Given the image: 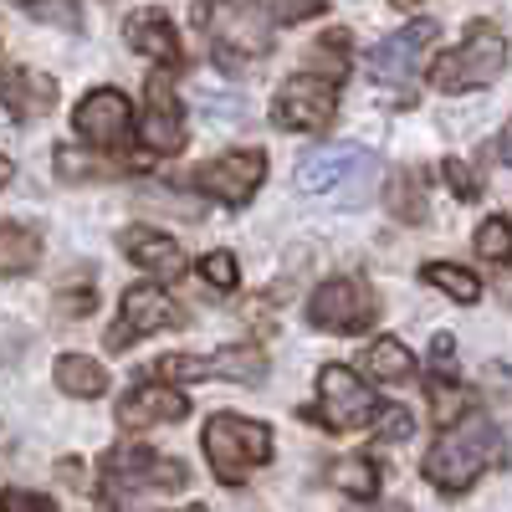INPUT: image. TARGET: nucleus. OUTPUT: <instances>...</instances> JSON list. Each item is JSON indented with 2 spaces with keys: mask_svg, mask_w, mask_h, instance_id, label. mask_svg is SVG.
Here are the masks:
<instances>
[{
  "mask_svg": "<svg viewBox=\"0 0 512 512\" xmlns=\"http://www.w3.org/2000/svg\"><path fill=\"white\" fill-rule=\"evenodd\" d=\"M384 175V164L364 144H318L297 164V190L328 205H364Z\"/></svg>",
  "mask_w": 512,
  "mask_h": 512,
  "instance_id": "nucleus-1",
  "label": "nucleus"
},
{
  "mask_svg": "<svg viewBox=\"0 0 512 512\" xmlns=\"http://www.w3.org/2000/svg\"><path fill=\"white\" fill-rule=\"evenodd\" d=\"M497 451H502L497 425L487 415H461L446 425L441 441L431 446V456H425V477L441 492H466L497 461Z\"/></svg>",
  "mask_w": 512,
  "mask_h": 512,
  "instance_id": "nucleus-2",
  "label": "nucleus"
},
{
  "mask_svg": "<svg viewBox=\"0 0 512 512\" xmlns=\"http://www.w3.org/2000/svg\"><path fill=\"white\" fill-rule=\"evenodd\" d=\"M200 441L210 456V472L226 487H241L256 466L272 461V431L262 420H246V415H210Z\"/></svg>",
  "mask_w": 512,
  "mask_h": 512,
  "instance_id": "nucleus-3",
  "label": "nucleus"
},
{
  "mask_svg": "<svg viewBox=\"0 0 512 512\" xmlns=\"http://www.w3.org/2000/svg\"><path fill=\"white\" fill-rule=\"evenodd\" d=\"M507 67V41L497 26H472L466 31V41L456 52H446L436 67H431V82L441 93H466V88H487V82H497Z\"/></svg>",
  "mask_w": 512,
  "mask_h": 512,
  "instance_id": "nucleus-4",
  "label": "nucleus"
},
{
  "mask_svg": "<svg viewBox=\"0 0 512 512\" xmlns=\"http://www.w3.org/2000/svg\"><path fill=\"white\" fill-rule=\"evenodd\" d=\"M154 379L159 384H180V379H236V384H262L267 379V354L256 344H231L210 359H195V354H164L154 364Z\"/></svg>",
  "mask_w": 512,
  "mask_h": 512,
  "instance_id": "nucleus-5",
  "label": "nucleus"
},
{
  "mask_svg": "<svg viewBox=\"0 0 512 512\" xmlns=\"http://www.w3.org/2000/svg\"><path fill=\"white\" fill-rule=\"evenodd\" d=\"M374 410H379L374 390L349 364H328L318 374V405H313V415L328 425V431H364V425L374 420Z\"/></svg>",
  "mask_w": 512,
  "mask_h": 512,
  "instance_id": "nucleus-6",
  "label": "nucleus"
},
{
  "mask_svg": "<svg viewBox=\"0 0 512 512\" xmlns=\"http://www.w3.org/2000/svg\"><path fill=\"white\" fill-rule=\"evenodd\" d=\"M374 313H379V303L364 277H328L308 297V323L323 333H359L374 323Z\"/></svg>",
  "mask_w": 512,
  "mask_h": 512,
  "instance_id": "nucleus-7",
  "label": "nucleus"
},
{
  "mask_svg": "<svg viewBox=\"0 0 512 512\" xmlns=\"http://www.w3.org/2000/svg\"><path fill=\"white\" fill-rule=\"evenodd\" d=\"M262 175H267V154L241 149V154H226V159H210V164L190 169L185 185H190V190H205L210 200L246 205V200L256 195V185H262Z\"/></svg>",
  "mask_w": 512,
  "mask_h": 512,
  "instance_id": "nucleus-8",
  "label": "nucleus"
},
{
  "mask_svg": "<svg viewBox=\"0 0 512 512\" xmlns=\"http://www.w3.org/2000/svg\"><path fill=\"white\" fill-rule=\"evenodd\" d=\"M431 47H436V21H410L369 52V77L384 82V88H400V82H410L420 72V62L431 57Z\"/></svg>",
  "mask_w": 512,
  "mask_h": 512,
  "instance_id": "nucleus-9",
  "label": "nucleus"
},
{
  "mask_svg": "<svg viewBox=\"0 0 512 512\" xmlns=\"http://www.w3.org/2000/svg\"><path fill=\"white\" fill-rule=\"evenodd\" d=\"M72 128L82 134V144H98V149H123L134 139V108L118 88H98L77 103L72 113Z\"/></svg>",
  "mask_w": 512,
  "mask_h": 512,
  "instance_id": "nucleus-10",
  "label": "nucleus"
},
{
  "mask_svg": "<svg viewBox=\"0 0 512 512\" xmlns=\"http://www.w3.org/2000/svg\"><path fill=\"white\" fill-rule=\"evenodd\" d=\"M333 108H338V88H333V82L313 77V72H297V77L282 82V93L272 103V118L282 128H328Z\"/></svg>",
  "mask_w": 512,
  "mask_h": 512,
  "instance_id": "nucleus-11",
  "label": "nucleus"
},
{
  "mask_svg": "<svg viewBox=\"0 0 512 512\" xmlns=\"http://www.w3.org/2000/svg\"><path fill=\"white\" fill-rule=\"evenodd\" d=\"M175 323H180V308L169 303V292H159V287H128L123 308H118V323L108 333V349H128L134 338L159 333V328H175Z\"/></svg>",
  "mask_w": 512,
  "mask_h": 512,
  "instance_id": "nucleus-12",
  "label": "nucleus"
},
{
  "mask_svg": "<svg viewBox=\"0 0 512 512\" xmlns=\"http://www.w3.org/2000/svg\"><path fill=\"white\" fill-rule=\"evenodd\" d=\"M139 134H144V149L154 154H180L185 149V108L175 98V88H169L164 77L149 82V98H144V123H139Z\"/></svg>",
  "mask_w": 512,
  "mask_h": 512,
  "instance_id": "nucleus-13",
  "label": "nucleus"
},
{
  "mask_svg": "<svg viewBox=\"0 0 512 512\" xmlns=\"http://www.w3.org/2000/svg\"><path fill=\"white\" fill-rule=\"evenodd\" d=\"M108 477L123 482V487H185L190 482V466L169 461L149 446H118L108 456Z\"/></svg>",
  "mask_w": 512,
  "mask_h": 512,
  "instance_id": "nucleus-14",
  "label": "nucleus"
},
{
  "mask_svg": "<svg viewBox=\"0 0 512 512\" xmlns=\"http://www.w3.org/2000/svg\"><path fill=\"white\" fill-rule=\"evenodd\" d=\"M190 400L169 384H139L118 400V425L123 431H149V425H169V420H185Z\"/></svg>",
  "mask_w": 512,
  "mask_h": 512,
  "instance_id": "nucleus-15",
  "label": "nucleus"
},
{
  "mask_svg": "<svg viewBox=\"0 0 512 512\" xmlns=\"http://www.w3.org/2000/svg\"><path fill=\"white\" fill-rule=\"evenodd\" d=\"M123 256H128L134 267H144L149 277H159V282H180V277H185V251L169 241L164 231L128 226V231H123Z\"/></svg>",
  "mask_w": 512,
  "mask_h": 512,
  "instance_id": "nucleus-16",
  "label": "nucleus"
},
{
  "mask_svg": "<svg viewBox=\"0 0 512 512\" xmlns=\"http://www.w3.org/2000/svg\"><path fill=\"white\" fill-rule=\"evenodd\" d=\"M0 103H6L11 113H21V118H36V113H47L57 103V88L41 72L11 67V72H0Z\"/></svg>",
  "mask_w": 512,
  "mask_h": 512,
  "instance_id": "nucleus-17",
  "label": "nucleus"
},
{
  "mask_svg": "<svg viewBox=\"0 0 512 512\" xmlns=\"http://www.w3.org/2000/svg\"><path fill=\"white\" fill-rule=\"evenodd\" d=\"M52 374H57V390L72 395V400H98L108 390V369L88 354H62Z\"/></svg>",
  "mask_w": 512,
  "mask_h": 512,
  "instance_id": "nucleus-18",
  "label": "nucleus"
},
{
  "mask_svg": "<svg viewBox=\"0 0 512 512\" xmlns=\"http://www.w3.org/2000/svg\"><path fill=\"white\" fill-rule=\"evenodd\" d=\"M128 41H134V52L164 62V67H180V36L169 31L164 16H139V21H128Z\"/></svg>",
  "mask_w": 512,
  "mask_h": 512,
  "instance_id": "nucleus-19",
  "label": "nucleus"
},
{
  "mask_svg": "<svg viewBox=\"0 0 512 512\" xmlns=\"http://www.w3.org/2000/svg\"><path fill=\"white\" fill-rule=\"evenodd\" d=\"M36 262H41L36 231H26V226H0V277L36 272Z\"/></svg>",
  "mask_w": 512,
  "mask_h": 512,
  "instance_id": "nucleus-20",
  "label": "nucleus"
},
{
  "mask_svg": "<svg viewBox=\"0 0 512 512\" xmlns=\"http://www.w3.org/2000/svg\"><path fill=\"white\" fill-rule=\"evenodd\" d=\"M364 374H374L379 384H405L415 374V359L405 344H395V338H379V344L364 349Z\"/></svg>",
  "mask_w": 512,
  "mask_h": 512,
  "instance_id": "nucleus-21",
  "label": "nucleus"
},
{
  "mask_svg": "<svg viewBox=\"0 0 512 512\" xmlns=\"http://www.w3.org/2000/svg\"><path fill=\"white\" fill-rule=\"evenodd\" d=\"M420 277L431 282V287H441V292L451 297V303H477V297H482V282H477V272H472V267H456V262H431Z\"/></svg>",
  "mask_w": 512,
  "mask_h": 512,
  "instance_id": "nucleus-22",
  "label": "nucleus"
},
{
  "mask_svg": "<svg viewBox=\"0 0 512 512\" xmlns=\"http://www.w3.org/2000/svg\"><path fill=\"white\" fill-rule=\"evenodd\" d=\"M333 487H344L349 497H374V492H379V472H374V461H369V456H349V461H338V466H333Z\"/></svg>",
  "mask_w": 512,
  "mask_h": 512,
  "instance_id": "nucleus-23",
  "label": "nucleus"
},
{
  "mask_svg": "<svg viewBox=\"0 0 512 512\" xmlns=\"http://www.w3.org/2000/svg\"><path fill=\"white\" fill-rule=\"evenodd\" d=\"M323 11V0H256V21L287 26V21H308Z\"/></svg>",
  "mask_w": 512,
  "mask_h": 512,
  "instance_id": "nucleus-24",
  "label": "nucleus"
},
{
  "mask_svg": "<svg viewBox=\"0 0 512 512\" xmlns=\"http://www.w3.org/2000/svg\"><path fill=\"white\" fill-rule=\"evenodd\" d=\"M477 251L487 256V262H507V251H512V226H507L502 216L482 221V231H477Z\"/></svg>",
  "mask_w": 512,
  "mask_h": 512,
  "instance_id": "nucleus-25",
  "label": "nucleus"
},
{
  "mask_svg": "<svg viewBox=\"0 0 512 512\" xmlns=\"http://www.w3.org/2000/svg\"><path fill=\"white\" fill-rule=\"evenodd\" d=\"M200 272H205L210 287H221V292H231V287L241 282V267H236V256H231V251H210L205 262H200Z\"/></svg>",
  "mask_w": 512,
  "mask_h": 512,
  "instance_id": "nucleus-26",
  "label": "nucleus"
},
{
  "mask_svg": "<svg viewBox=\"0 0 512 512\" xmlns=\"http://www.w3.org/2000/svg\"><path fill=\"white\" fill-rule=\"evenodd\" d=\"M21 6L36 16V21H52V26H67V31H77V6L72 0H21Z\"/></svg>",
  "mask_w": 512,
  "mask_h": 512,
  "instance_id": "nucleus-27",
  "label": "nucleus"
},
{
  "mask_svg": "<svg viewBox=\"0 0 512 512\" xmlns=\"http://www.w3.org/2000/svg\"><path fill=\"white\" fill-rule=\"evenodd\" d=\"M374 420H379V436H384V441H410V431H415L410 410H400V405H390V410H374Z\"/></svg>",
  "mask_w": 512,
  "mask_h": 512,
  "instance_id": "nucleus-28",
  "label": "nucleus"
},
{
  "mask_svg": "<svg viewBox=\"0 0 512 512\" xmlns=\"http://www.w3.org/2000/svg\"><path fill=\"white\" fill-rule=\"evenodd\" d=\"M0 512H57V502H52V497H41V492H21V487H11L6 497H0Z\"/></svg>",
  "mask_w": 512,
  "mask_h": 512,
  "instance_id": "nucleus-29",
  "label": "nucleus"
},
{
  "mask_svg": "<svg viewBox=\"0 0 512 512\" xmlns=\"http://www.w3.org/2000/svg\"><path fill=\"white\" fill-rule=\"evenodd\" d=\"M431 400H436V415H441L446 425H451V420L466 410V390H461V384H451V379H446V384H436V390H431Z\"/></svg>",
  "mask_w": 512,
  "mask_h": 512,
  "instance_id": "nucleus-30",
  "label": "nucleus"
},
{
  "mask_svg": "<svg viewBox=\"0 0 512 512\" xmlns=\"http://www.w3.org/2000/svg\"><path fill=\"white\" fill-rule=\"evenodd\" d=\"M441 175H446V185H451L461 200H472V195L482 190V185H477V175H472V169H466L461 159H446V164H441Z\"/></svg>",
  "mask_w": 512,
  "mask_h": 512,
  "instance_id": "nucleus-31",
  "label": "nucleus"
},
{
  "mask_svg": "<svg viewBox=\"0 0 512 512\" xmlns=\"http://www.w3.org/2000/svg\"><path fill=\"white\" fill-rule=\"evenodd\" d=\"M425 216V205L415 195V180H400V221H420Z\"/></svg>",
  "mask_w": 512,
  "mask_h": 512,
  "instance_id": "nucleus-32",
  "label": "nucleus"
},
{
  "mask_svg": "<svg viewBox=\"0 0 512 512\" xmlns=\"http://www.w3.org/2000/svg\"><path fill=\"white\" fill-rule=\"evenodd\" d=\"M0 185H11V159L0 154Z\"/></svg>",
  "mask_w": 512,
  "mask_h": 512,
  "instance_id": "nucleus-33",
  "label": "nucleus"
},
{
  "mask_svg": "<svg viewBox=\"0 0 512 512\" xmlns=\"http://www.w3.org/2000/svg\"><path fill=\"white\" fill-rule=\"evenodd\" d=\"M369 512H405V507H369Z\"/></svg>",
  "mask_w": 512,
  "mask_h": 512,
  "instance_id": "nucleus-34",
  "label": "nucleus"
},
{
  "mask_svg": "<svg viewBox=\"0 0 512 512\" xmlns=\"http://www.w3.org/2000/svg\"><path fill=\"white\" fill-rule=\"evenodd\" d=\"M185 512H205V507H200V502H195V507H185Z\"/></svg>",
  "mask_w": 512,
  "mask_h": 512,
  "instance_id": "nucleus-35",
  "label": "nucleus"
}]
</instances>
